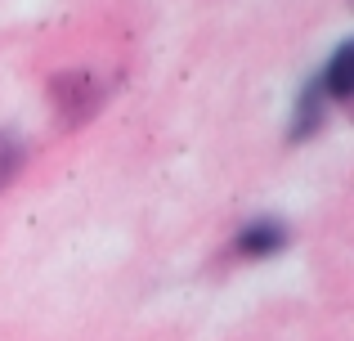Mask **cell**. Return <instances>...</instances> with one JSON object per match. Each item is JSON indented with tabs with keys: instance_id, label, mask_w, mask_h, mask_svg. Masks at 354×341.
Wrapping results in <instances>:
<instances>
[{
	"instance_id": "cell-1",
	"label": "cell",
	"mask_w": 354,
	"mask_h": 341,
	"mask_svg": "<svg viewBox=\"0 0 354 341\" xmlns=\"http://www.w3.org/2000/svg\"><path fill=\"white\" fill-rule=\"evenodd\" d=\"M104 95H108V86L95 72H59V77L50 81V99H54L63 122H86V117L104 104Z\"/></svg>"
},
{
	"instance_id": "cell-2",
	"label": "cell",
	"mask_w": 354,
	"mask_h": 341,
	"mask_svg": "<svg viewBox=\"0 0 354 341\" xmlns=\"http://www.w3.org/2000/svg\"><path fill=\"white\" fill-rule=\"evenodd\" d=\"M283 243H287V225H283V220H274V216L247 220V229L238 234V252L242 256H274Z\"/></svg>"
},
{
	"instance_id": "cell-3",
	"label": "cell",
	"mask_w": 354,
	"mask_h": 341,
	"mask_svg": "<svg viewBox=\"0 0 354 341\" xmlns=\"http://www.w3.org/2000/svg\"><path fill=\"white\" fill-rule=\"evenodd\" d=\"M319 81H323V95H332V99L354 95V45L350 41L337 45V54H332V63L319 72Z\"/></svg>"
},
{
	"instance_id": "cell-4",
	"label": "cell",
	"mask_w": 354,
	"mask_h": 341,
	"mask_svg": "<svg viewBox=\"0 0 354 341\" xmlns=\"http://www.w3.org/2000/svg\"><path fill=\"white\" fill-rule=\"evenodd\" d=\"M323 81L314 77L310 86H305V95H301V104H296V126H292V140H305V135H314L323 126Z\"/></svg>"
},
{
	"instance_id": "cell-5",
	"label": "cell",
	"mask_w": 354,
	"mask_h": 341,
	"mask_svg": "<svg viewBox=\"0 0 354 341\" xmlns=\"http://www.w3.org/2000/svg\"><path fill=\"white\" fill-rule=\"evenodd\" d=\"M23 162H27V144L14 131H0V193H5V184L18 175Z\"/></svg>"
}]
</instances>
